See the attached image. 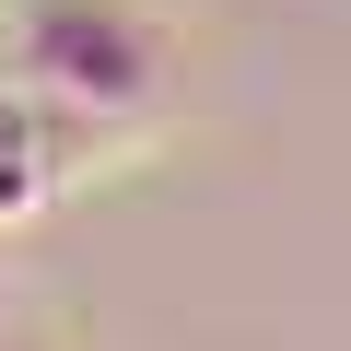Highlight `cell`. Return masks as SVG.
<instances>
[{
    "instance_id": "4",
    "label": "cell",
    "mask_w": 351,
    "mask_h": 351,
    "mask_svg": "<svg viewBox=\"0 0 351 351\" xmlns=\"http://www.w3.org/2000/svg\"><path fill=\"white\" fill-rule=\"evenodd\" d=\"M0 351H59V339H47V328H24V316H12V328H0Z\"/></svg>"
},
{
    "instance_id": "2",
    "label": "cell",
    "mask_w": 351,
    "mask_h": 351,
    "mask_svg": "<svg viewBox=\"0 0 351 351\" xmlns=\"http://www.w3.org/2000/svg\"><path fill=\"white\" fill-rule=\"evenodd\" d=\"M24 316V269H12V234H0V328Z\"/></svg>"
},
{
    "instance_id": "3",
    "label": "cell",
    "mask_w": 351,
    "mask_h": 351,
    "mask_svg": "<svg viewBox=\"0 0 351 351\" xmlns=\"http://www.w3.org/2000/svg\"><path fill=\"white\" fill-rule=\"evenodd\" d=\"M24 106H36V94H24V71H0V141L24 129Z\"/></svg>"
},
{
    "instance_id": "1",
    "label": "cell",
    "mask_w": 351,
    "mask_h": 351,
    "mask_svg": "<svg viewBox=\"0 0 351 351\" xmlns=\"http://www.w3.org/2000/svg\"><path fill=\"white\" fill-rule=\"evenodd\" d=\"M24 94L141 141L164 117V94H176V59H164L141 0H36L24 12Z\"/></svg>"
}]
</instances>
